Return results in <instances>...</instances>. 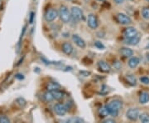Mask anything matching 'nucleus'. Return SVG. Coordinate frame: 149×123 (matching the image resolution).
<instances>
[{
	"instance_id": "58836bf2",
	"label": "nucleus",
	"mask_w": 149,
	"mask_h": 123,
	"mask_svg": "<svg viewBox=\"0 0 149 123\" xmlns=\"http://www.w3.org/2000/svg\"><path fill=\"white\" fill-rule=\"evenodd\" d=\"M68 1H72V0H68Z\"/></svg>"
},
{
	"instance_id": "ea45409f",
	"label": "nucleus",
	"mask_w": 149,
	"mask_h": 123,
	"mask_svg": "<svg viewBox=\"0 0 149 123\" xmlns=\"http://www.w3.org/2000/svg\"><path fill=\"white\" fill-rule=\"evenodd\" d=\"M147 1H148V2H149V0H147Z\"/></svg>"
},
{
	"instance_id": "423d86ee",
	"label": "nucleus",
	"mask_w": 149,
	"mask_h": 123,
	"mask_svg": "<svg viewBox=\"0 0 149 123\" xmlns=\"http://www.w3.org/2000/svg\"><path fill=\"white\" fill-rule=\"evenodd\" d=\"M139 114L140 113L138 108H130L126 112V117L132 122H135L139 119Z\"/></svg>"
},
{
	"instance_id": "c85d7f7f",
	"label": "nucleus",
	"mask_w": 149,
	"mask_h": 123,
	"mask_svg": "<svg viewBox=\"0 0 149 123\" xmlns=\"http://www.w3.org/2000/svg\"><path fill=\"white\" fill-rule=\"evenodd\" d=\"M103 122L104 123H113L115 122V120H113V118H106V119H104V121H103Z\"/></svg>"
},
{
	"instance_id": "c9c22d12",
	"label": "nucleus",
	"mask_w": 149,
	"mask_h": 123,
	"mask_svg": "<svg viewBox=\"0 0 149 123\" xmlns=\"http://www.w3.org/2000/svg\"><path fill=\"white\" fill-rule=\"evenodd\" d=\"M146 49H149V43H147V45H146Z\"/></svg>"
},
{
	"instance_id": "cd10ccee",
	"label": "nucleus",
	"mask_w": 149,
	"mask_h": 123,
	"mask_svg": "<svg viewBox=\"0 0 149 123\" xmlns=\"http://www.w3.org/2000/svg\"><path fill=\"white\" fill-rule=\"evenodd\" d=\"M140 82L143 83V84H145V85H148L149 84V77H140Z\"/></svg>"
},
{
	"instance_id": "aec40b11",
	"label": "nucleus",
	"mask_w": 149,
	"mask_h": 123,
	"mask_svg": "<svg viewBox=\"0 0 149 123\" xmlns=\"http://www.w3.org/2000/svg\"><path fill=\"white\" fill-rule=\"evenodd\" d=\"M126 79H127L128 82L131 86L137 85V79H136L135 76L133 75V74H128V75H126Z\"/></svg>"
},
{
	"instance_id": "f8f14e48",
	"label": "nucleus",
	"mask_w": 149,
	"mask_h": 123,
	"mask_svg": "<svg viewBox=\"0 0 149 123\" xmlns=\"http://www.w3.org/2000/svg\"><path fill=\"white\" fill-rule=\"evenodd\" d=\"M61 50H62V52L65 55H68L69 56V55L72 54L73 51H74V48H73V46L70 43H67V42H65L61 45Z\"/></svg>"
},
{
	"instance_id": "ddd939ff",
	"label": "nucleus",
	"mask_w": 149,
	"mask_h": 123,
	"mask_svg": "<svg viewBox=\"0 0 149 123\" xmlns=\"http://www.w3.org/2000/svg\"><path fill=\"white\" fill-rule=\"evenodd\" d=\"M98 67L100 71L104 72H106V73H109L111 72V67L106 62L104 61H100L98 63Z\"/></svg>"
},
{
	"instance_id": "f257e3e1",
	"label": "nucleus",
	"mask_w": 149,
	"mask_h": 123,
	"mask_svg": "<svg viewBox=\"0 0 149 123\" xmlns=\"http://www.w3.org/2000/svg\"><path fill=\"white\" fill-rule=\"evenodd\" d=\"M106 107L109 111V115L112 116L113 117H116L119 113L120 109L123 107V102L119 99L112 100L107 104Z\"/></svg>"
},
{
	"instance_id": "c756f323",
	"label": "nucleus",
	"mask_w": 149,
	"mask_h": 123,
	"mask_svg": "<svg viewBox=\"0 0 149 123\" xmlns=\"http://www.w3.org/2000/svg\"><path fill=\"white\" fill-rule=\"evenodd\" d=\"M34 13L33 12H31L30 13V19H29V23H32L33 22V19H34Z\"/></svg>"
},
{
	"instance_id": "4c0bfd02",
	"label": "nucleus",
	"mask_w": 149,
	"mask_h": 123,
	"mask_svg": "<svg viewBox=\"0 0 149 123\" xmlns=\"http://www.w3.org/2000/svg\"><path fill=\"white\" fill-rule=\"evenodd\" d=\"M1 5H2V3H1V0H0V8H1Z\"/></svg>"
},
{
	"instance_id": "473e14b6",
	"label": "nucleus",
	"mask_w": 149,
	"mask_h": 123,
	"mask_svg": "<svg viewBox=\"0 0 149 123\" xmlns=\"http://www.w3.org/2000/svg\"><path fill=\"white\" fill-rule=\"evenodd\" d=\"M15 77H16V78H17L18 80H22V79L24 78V77H23L22 74H17Z\"/></svg>"
},
{
	"instance_id": "5701e85b",
	"label": "nucleus",
	"mask_w": 149,
	"mask_h": 123,
	"mask_svg": "<svg viewBox=\"0 0 149 123\" xmlns=\"http://www.w3.org/2000/svg\"><path fill=\"white\" fill-rule=\"evenodd\" d=\"M142 17L145 20H149V8L148 7H144L142 9Z\"/></svg>"
},
{
	"instance_id": "0eeeda50",
	"label": "nucleus",
	"mask_w": 149,
	"mask_h": 123,
	"mask_svg": "<svg viewBox=\"0 0 149 123\" xmlns=\"http://www.w3.org/2000/svg\"><path fill=\"white\" fill-rule=\"evenodd\" d=\"M53 109L56 115L60 116V117L65 116V113L67 112V108L65 107V105L62 104V103H56V104H55Z\"/></svg>"
},
{
	"instance_id": "72a5a7b5",
	"label": "nucleus",
	"mask_w": 149,
	"mask_h": 123,
	"mask_svg": "<svg viewBox=\"0 0 149 123\" xmlns=\"http://www.w3.org/2000/svg\"><path fill=\"white\" fill-rule=\"evenodd\" d=\"M114 67L116 68V69H120V67H121V64L117 62V63H115V65H114Z\"/></svg>"
},
{
	"instance_id": "a878e982",
	"label": "nucleus",
	"mask_w": 149,
	"mask_h": 123,
	"mask_svg": "<svg viewBox=\"0 0 149 123\" xmlns=\"http://www.w3.org/2000/svg\"><path fill=\"white\" fill-rule=\"evenodd\" d=\"M10 119L6 116H0V123H9Z\"/></svg>"
},
{
	"instance_id": "a211bd4d",
	"label": "nucleus",
	"mask_w": 149,
	"mask_h": 123,
	"mask_svg": "<svg viewBox=\"0 0 149 123\" xmlns=\"http://www.w3.org/2000/svg\"><path fill=\"white\" fill-rule=\"evenodd\" d=\"M52 95H53L54 100H56V101H61L64 98V93L61 90H56V91H52Z\"/></svg>"
},
{
	"instance_id": "9b49d317",
	"label": "nucleus",
	"mask_w": 149,
	"mask_h": 123,
	"mask_svg": "<svg viewBox=\"0 0 149 123\" xmlns=\"http://www.w3.org/2000/svg\"><path fill=\"white\" fill-rule=\"evenodd\" d=\"M72 40H73V42H74V44L77 47H79L80 48H82V49L85 48L86 44H85V40L81 37H80L78 34H73L72 35Z\"/></svg>"
},
{
	"instance_id": "9d476101",
	"label": "nucleus",
	"mask_w": 149,
	"mask_h": 123,
	"mask_svg": "<svg viewBox=\"0 0 149 123\" xmlns=\"http://www.w3.org/2000/svg\"><path fill=\"white\" fill-rule=\"evenodd\" d=\"M141 38H142V35L140 33H138L137 35H135L133 38L124 39V43H126L127 45H130V46H136L139 44Z\"/></svg>"
},
{
	"instance_id": "e433bc0d",
	"label": "nucleus",
	"mask_w": 149,
	"mask_h": 123,
	"mask_svg": "<svg viewBox=\"0 0 149 123\" xmlns=\"http://www.w3.org/2000/svg\"><path fill=\"white\" fill-rule=\"evenodd\" d=\"M98 1H100V2H104V1H106V0H98Z\"/></svg>"
},
{
	"instance_id": "f3484780",
	"label": "nucleus",
	"mask_w": 149,
	"mask_h": 123,
	"mask_svg": "<svg viewBox=\"0 0 149 123\" xmlns=\"http://www.w3.org/2000/svg\"><path fill=\"white\" fill-rule=\"evenodd\" d=\"M149 102V93L147 91H143L139 96V103L146 104Z\"/></svg>"
},
{
	"instance_id": "f03ea898",
	"label": "nucleus",
	"mask_w": 149,
	"mask_h": 123,
	"mask_svg": "<svg viewBox=\"0 0 149 123\" xmlns=\"http://www.w3.org/2000/svg\"><path fill=\"white\" fill-rule=\"evenodd\" d=\"M58 13L61 20L64 23H69L71 20V14H70V11L68 9V8L65 5L62 4L60 6Z\"/></svg>"
},
{
	"instance_id": "f704fd0d",
	"label": "nucleus",
	"mask_w": 149,
	"mask_h": 123,
	"mask_svg": "<svg viewBox=\"0 0 149 123\" xmlns=\"http://www.w3.org/2000/svg\"><path fill=\"white\" fill-rule=\"evenodd\" d=\"M146 57H147V59H148V61L149 62V53H147Z\"/></svg>"
},
{
	"instance_id": "6e6552de",
	"label": "nucleus",
	"mask_w": 149,
	"mask_h": 123,
	"mask_svg": "<svg viewBox=\"0 0 149 123\" xmlns=\"http://www.w3.org/2000/svg\"><path fill=\"white\" fill-rule=\"evenodd\" d=\"M139 33L138 30L133 27H126L123 32V36L125 39H128V38H131L134 37L135 35H137Z\"/></svg>"
},
{
	"instance_id": "b1692460",
	"label": "nucleus",
	"mask_w": 149,
	"mask_h": 123,
	"mask_svg": "<svg viewBox=\"0 0 149 123\" xmlns=\"http://www.w3.org/2000/svg\"><path fill=\"white\" fill-rule=\"evenodd\" d=\"M67 122H69L83 123L84 122V120L80 117H73V118H70V119H69V120H67Z\"/></svg>"
},
{
	"instance_id": "20e7f679",
	"label": "nucleus",
	"mask_w": 149,
	"mask_h": 123,
	"mask_svg": "<svg viewBox=\"0 0 149 123\" xmlns=\"http://www.w3.org/2000/svg\"><path fill=\"white\" fill-rule=\"evenodd\" d=\"M116 20L119 23L122 25H128L132 23V19L127 14L123 13H118L116 15Z\"/></svg>"
},
{
	"instance_id": "4be33fe9",
	"label": "nucleus",
	"mask_w": 149,
	"mask_h": 123,
	"mask_svg": "<svg viewBox=\"0 0 149 123\" xmlns=\"http://www.w3.org/2000/svg\"><path fill=\"white\" fill-rule=\"evenodd\" d=\"M43 98H44V100L47 102H52L54 100L52 92L50 91H47V92H45L44 95H43Z\"/></svg>"
},
{
	"instance_id": "393cba45",
	"label": "nucleus",
	"mask_w": 149,
	"mask_h": 123,
	"mask_svg": "<svg viewBox=\"0 0 149 123\" xmlns=\"http://www.w3.org/2000/svg\"><path fill=\"white\" fill-rule=\"evenodd\" d=\"M16 102L20 106V107H24L25 105H26V101H25V99H23V98H22V97H20V98H17V99Z\"/></svg>"
},
{
	"instance_id": "7ed1b4c3",
	"label": "nucleus",
	"mask_w": 149,
	"mask_h": 123,
	"mask_svg": "<svg viewBox=\"0 0 149 123\" xmlns=\"http://www.w3.org/2000/svg\"><path fill=\"white\" fill-rule=\"evenodd\" d=\"M70 14H71V18L76 22L82 21L85 18L84 13H83L82 9L80 8H79V7H77V6H74V7L71 8Z\"/></svg>"
},
{
	"instance_id": "1a4fd4ad",
	"label": "nucleus",
	"mask_w": 149,
	"mask_h": 123,
	"mask_svg": "<svg viewBox=\"0 0 149 123\" xmlns=\"http://www.w3.org/2000/svg\"><path fill=\"white\" fill-rule=\"evenodd\" d=\"M87 24L90 28L91 29H96L97 27H99V20L97 18V17L93 14V13H91L89 16H88V21H87Z\"/></svg>"
},
{
	"instance_id": "bb28decb",
	"label": "nucleus",
	"mask_w": 149,
	"mask_h": 123,
	"mask_svg": "<svg viewBox=\"0 0 149 123\" xmlns=\"http://www.w3.org/2000/svg\"><path fill=\"white\" fill-rule=\"evenodd\" d=\"M95 46L98 49H100V50H104V49L105 48L104 45L102 43H100V42H99V41H96L95 43Z\"/></svg>"
},
{
	"instance_id": "4468645a",
	"label": "nucleus",
	"mask_w": 149,
	"mask_h": 123,
	"mask_svg": "<svg viewBox=\"0 0 149 123\" xmlns=\"http://www.w3.org/2000/svg\"><path fill=\"white\" fill-rule=\"evenodd\" d=\"M61 86L59 84L58 82H48L47 85V90L50 91H56V90H61Z\"/></svg>"
},
{
	"instance_id": "2eb2a0df",
	"label": "nucleus",
	"mask_w": 149,
	"mask_h": 123,
	"mask_svg": "<svg viewBox=\"0 0 149 123\" xmlns=\"http://www.w3.org/2000/svg\"><path fill=\"white\" fill-rule=\"evenodd\" d=\"M128 66H129V67H131V68H136L138 66L140 63V59L138 58V57H131L130 59L128 60Z\"/></svg>"
},
{
	"instance_id": "2f4dec72",
	"label": "nucleus",
	"mask_w": 149,
	"mask_h": 123,
	"mask_svg": "<svg viewBox=\"0 0 149 123\" xmlns=\"http://www.w3.org/2000/svg\"><path fill=\"white\" fill-rule=\"evenodd\" d=\"M116 4H123L124 3V0H113Z\"/></svg>"
},
{
	"instance_id": "7c9ffc66",
	"label": "nucleus",
	"mask_w": 149,
	"mask_h": 123,
	"mask_svg": "<svg viewBox=\"0 0 149 123\" xmlns=\"http://www.w3.org/2000/svg\"><path fill=\"white\" fill-rule=\"evenodd\" d=\"M80 75L84 76V77H88L89 75H91V72H80Z\"/></svg>"
},
{
	"instance_id": "dca6fc26",
	"label": "nucleus",
	"mask_w": 149,
	"mask_h": 123,
	"mask_svg": "<svg viewBox=\"0 0 149 123\" xmlns=\"http://www.w3.org/2000/svg\"><path fill=\"white\" fill-rule=\"evenodd\" d=\"M119 52L124 58H131L133 55V51L129 48H121Z\"/></svg>"
},
{
	"instance_id": "412c9836",
	"label": "nucleus",
	"mask_w": 149,
	"mask_h": 123,
	"mask_svg": "<svg viewBox=\"0 0 149 123\" xmlns=\"http://www.w3.org/2000/svg\"><path fill=\"white\" fill-rule=\"evenodd\" d=\"M139 121L143 123H149V114L148 113H141L139 114Z\"/></svg>"
},
{
	"instance_id": "39448f33",
	"label": "nucleus",
	"mask_w": 149,
	"mask_h": 123,
	"mask_svg": "<svg viewBox=\"0 0 149 123\" xmlns=\"http://www.w3.org/2000/svg\"><path fill=\"white\" fill-rule=\"evenodd\" d=\"M59 16L58 11L56 10V8H50L48 9L46 13H45V19L46 21L48 22H51L55 21L57 17Z\"/></svg>"
},
{
	"instance_id": "6ab92c4d",
	"label": "nucleus",
	"mask_w": 149,
	"mask_h": 123,
	"mask_svg": "<svg viewBox=\"0 0 149 123\" xmlns=\"http://www.w3.org/2000/svg\"><path fill=\"white\" fill-rule=\"evenodd\" d=\"M99 115H100V117L101 118H105L109 115V111H108V109H107L106 106L101 107L99 109Z\"/></svg>"
}]
</instances>
